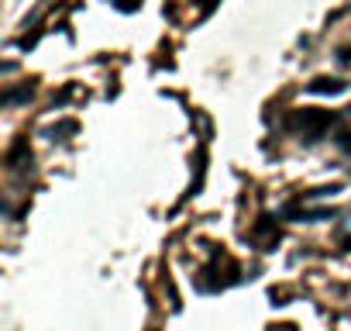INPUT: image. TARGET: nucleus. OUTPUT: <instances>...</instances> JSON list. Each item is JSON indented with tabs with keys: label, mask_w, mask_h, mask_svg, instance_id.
<instances>
[{
	"label": "nucleus",
	"mask_w": 351,
	"mask_h": 331,
	"mask_svg": "<svg viewBox=\"0 0 351 331\" xmlns=\"http://www.w3.org/2000/svg\"><path fill=\"white\" fill-rule=\"evenodd\" d=\"M313 90H317V93H327V90H330V93H337V90H341V83H337V80H317V83H313Z\"/></svg>",
	"instance_id": "obj_1"
},
{
	"label": "nucleus",
	"mask_w": 351,
	"mask_h": 331,
	"mask_svg": "<svg viewBox=\"0 0 351 331\" xmlns=\"http://www.w3.org/2000/svg\"><path fill=\"white\" fill-rule=\"evenodd\" d=\"M341 59H344V62H351V49H341Z\"/></svg>",
	"instance_id": "obj_3"
},
{
	"label": "nucleus",
	"mask_w": 351,
	"mask_h": 331,
	"mask_svg": "<svg viewBox=\"0 0 351 331\" xmlns=\"http://www.w3.org/2000/svg\"><path fill=\"white\" fill-rule=\"evenodd\" d=\"M114 4H117V8H124V11H131V8H134V0H114Z\"/></svg>",
	"instance_id": "obj_2"
}]
</instances>
